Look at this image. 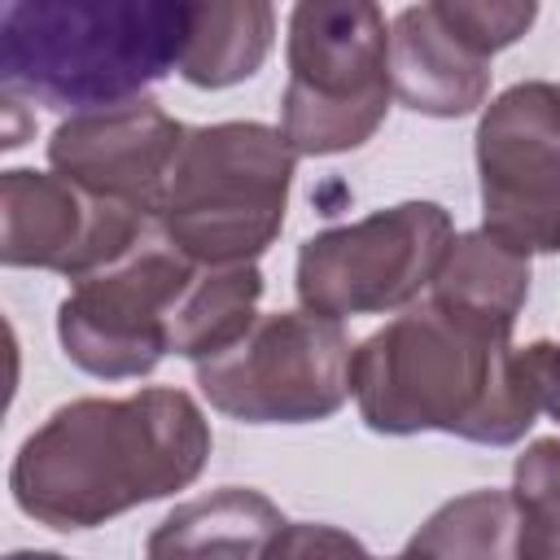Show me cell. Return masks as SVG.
<instances>
[{
	"label": "cell",
	"mask_w": 560,
	"mask_h": 560,
	"mask_svg": "<svg viewBox=\"0 0 560 560\" xmlns=\"http://www.w3.org/2000/svg\"><path fill=\"white\" fill-rule=\"evenodd\" d=\"M192 4L13 0L0 9V83L48 109H109L179 70Z\"/></svg>",
	"instance_id": "obj_3"
},
{
	"label": "cell",
	"mask_w": 560,
	"mask_h": 560,
	"mask_svg": "<svg viewBox=\"0 0 560 560\" xmlns=\"http://www.w3.org/2000/svg\"><path fill=\"white\" fill-rule=\"evenodd\" d=\"M158 223L92 197L57 171L13 166L0 175V262L88 280L136 254Z\"/></svg>",
	"instance_id": "obj_10"
},
{
	"label": "cell",
	"mask_w": 560,
	"mask_h": 560,
	"mask_svg": "<svg viewBox=\"0 0 560 560\" xmlns=\"http://www.w3.org/2000/svg\"><path fill=\"white\" fill-rule=\"evenodd\" d=\"M4 560H70V556H57V551H9Z\"/></svg>",
	"instance_id": "obj_20"
},
{
	"label": "cell",
	"mask_w": 560,
	"mask_h": 560,
	"mask_svg": "<svg viewBox=\"0 0 560 560\" xmlns=\"http://www.w3.org/2000/svg\"><path fill=\"white\" fill-rule=\"evenodd\" d=\"M376 560V556H372ZM389 560H433V556H424V551H416V547H402L398 556H389Z\"/></svg>",
	"instance_id": "obj_21"
},
{
	"label": "cell",
	"mask_w": 560,
	"mask_h": 560,
	"mask_svg": "<svg viewBox=\"0 0 560 560\" xmlns=\"http://www.w3.org/2000/svg\"><path fill=\"white\" fill-rule=\"evenodd\" d=\"M293 166L298 153L280 127H188L153 219L158 236L201 267L254 262L284 228Z\"/></svg>",
	"instance_id": "obj_4"
},
{
	"label": "cell",
	"mask_w": 560,
	"mask_h": 560,
	"mask_svg": "<svg viewBox=\"0 0 560 560\" xmlns=\"http://www.w3.org/2000/svg\"><path fill=\"white\" fill-rule=\"evenodd\" d=\"M350 359L354 346L337 319L276 311L258 315L232 350L197 363V385L241 424H315L346 407Z\"/></svg>",
	"instance_id": "obj_7"
},
{
	"label": "cell",
	"mask_w": 560,
	"mask_h": 560,
	"mask_svg": "<svg viewBox=\"0 0 560 560\" xmlns=\"http://www.w3.org/2000/svg\"><path fill=\"white\" fill-rule=\"evenodd\" d=\"M184 136L188 127L175 122L158 101L136 96L57 122L48 136V166L101 201L158 219Z\"/></svg>",
	"instance_id": "obj_11"
},
{
	"label": "cell",
	"mask_w": 560,
	"mask_h": 560,
	"mask_svg": "<svg viewBox=\"0 0 560 560\" xmlns=\"http://www.w3.org/2000/svg\"><path fill=\"white\" fill-rule=\"evenodd\" d=\"M262 560H372V556L354 534H346L337 525L284 521Z\"/></svg>",
	"instance_id": "obj_19"
},
{
	"label": "cell",
	"mask_w": 560,
	"mask_h": 560,
	"mask_svg": "<svg viewBox=\"0 0 560 560\" xmlns=\"http://www.w3.org/2000/svg\"><path fill=\"white\" fill-rule=\"evenodd\" d=\"M262 298V271L258 262L236 267H192L175 311H171V354L206 363L223 350H232L258 319Z\"/></svg>",
	"instance_id": "obj_14"
},
{
	"label": "cell",
	"mask_w": 560,
	"mask_h": 560,
	"mask_svg": "<svg viewBox=\"0 0 560 560\" xmlns=\"http://www.w3.org/2000/svg\"><path fill=\"white\" fill-rule=\"evenodd\" d=\"M350 394L372 433L512 446L560 398V341L512 346V328L424 298L354 346Z\"/></svg>",
	"instance_id": "obj_1"
},
{
	"label": "cell",
	"mask_w": 560,
	"mask_h": 560,
	"mask_svg": "<svg viewBox=\"0 0 560 560\" xmlns=\"http://www.w3.org/2000/svg\"><path fill=\"white\" fill-rule=\"evenodd\" d=\"M276 9L262 0H232V4H192L188 44L179 57V74L192 88H232L258 74L271 52Z\"/></svg>",
	"instance_id": "obj_15"
},
{
	"label": "cell",
	"mask_w": 560,
	"mask_h": 560,
	"mask_svg": "<svg viewBox=\"0 0 560 560\" xmlns=\"http://www.w3.org/2000/svg\"><path fill=\"white\" fill-rule=\"evenodd\" d=\"M192 267L153 232L122 262L70 284L57 306V337L70 363L101 381L149 376L171 354V311Z\"/></svg>",
	"instance_id": "obj_8"
},
{
	"label": "cell",
	"mask_w": 560,
	"mask_h": 560,
	"mask_svg": "<svg viewBox=\"0 0 560 560\" xmlns=\"http://www.w3.org/2000/svg\"><path fill=\"white\" fill-rule=\"evenodd\" d=\"M210 442V420L192 394L171 385L127 398H74L18 446L9 490L48 529H96L192 486Z\"/></svg>",
	"instance_id": "obj_2"
},
{
	"label": "cell",
	"mask_w": 560,
	"mask_h": 560,
	"mask_svg": "<svg viewBox=\"0 0 560 560\" xmlns=\"http://www.w3.org/2000/svg\"><path fill=\"white\" fill-rule=\"evenodd\" d=\"M394 96L429 118H464L490 96V57L468 44L446 4H407L389 22Z\"/></svg>",
	"instance_id": "obj_12"
},
{
	"label": "cell",
	"mask_w": 560,
	"mask_h": 560,
	"mask_svg": "<svg viewBox=\"0 0 560 560\" xmlns=\"http://www.w3.org/2000/svg\"><path fill=\"white\" fill-rule=\"evenodd\" d=\"M280 508L245 486L210 490L192 503H179L153 534L149 560H262L280 534Z\"/></svg>",
	"instance_id": "obj_13"
},
{
	"label": "cell",
	"mask_w": 560,
	"mask_h": 560,
	"mask_svg": "<svg viewBox=\"0 0 560 560\" xmlns=\"http://www.w3.org/2000/svg\"><path fill=\"white\" fill-rule=\"evenodd\" d=\"M429 298L494 319L503 328H516V315L525 311L529 298V254L503 245L486 228L464 232L451 241Z\"/></svg>",
	"instance_id": "obj_16"
},
{
	"label": "cell",
	"mask_w": 560,
	"mask_h": 560,
	"mask_svg": "<svg viewBox=\"0 0 560 560\" xmlns=\"http://www.w3.org/2000/svg\"><path fill=\"white\" fill-rule=\"evenodd\" d=\"M394 96L389 26L368 0H302L289 13V83L280 136L298 158L359 149Z\"/></svg>",
	"instance_id": "obj_5"
},
{
	"label": "cell",
	"mask_w": 560,
	"mask_h": 560,
	"mask_svg": "<svg viewBox=\"0 0 560 560\" xmlns=\"http://www.w3.org/2000/svg\"><path fill=\"white\" fill-rule=\"evenodd\" d=\"M481 228L521 254H560V88L525 79L477 122Z\"/></svg>",
	"instance_id": "obj_9"
},
{
	"label": "cell",
	"mask_w": 560,
	"mask_h": 560,
	"mask_svg": "<svg viewBox=\"0 0 560 560\" xmlns=\"http://www.w3.org/2000/svg\"><path fill=\"white\" fill-rule=\"evenodd\" d=\"M455 241L438 201H402L368 219L324 228L298 249V302L324 319L385 315L433 289Z\"/></svg>",
	"instance_id": "obj_6"
},
{
	"label": "cell",
	"mask_w": 560,
	"mask_h": 560,
	"mask_svg": "<svg viewBox=\"0 0 560 560\" xmlns=\"http://www.w3.org/2000/svg\"><path fill=\"white\" fill-rule=\"evenodd\" d=\"M512 499L521 508V556L560 560V438H538L516 455Z\"/></svg>",
	"instance_id": "obj_18"
},
{
	"label": "cell",
	"mask_w": 560,
	"mask_h": 560,
	"mask_svg": "<svg viewBox=\"0 0 560 560\" xmlns=\"http://www.w3.org/2000/svg\"><path fill=\"white\" fill-rule=\"evenodd\" d=\"M547 416H551V420H560V398L551 402V411H547Z\"/></svg>",
	"instance_id": "obj_22"
},
{
	"label": "cell",
	"mask_w": 560,
	"mask_h": 560,
	"mask_svg": "<svg viewBox=\"0 0 560 560\" xmlns=\"http://www.w3.org/2000/svg\"><path fill=\"white\" fill-rule=\"evenodd\" d=\"M407 547L433 560H525L521 556V508L512 490H468L442 503L411 534Z\"/></svg>",
	"instance_id": "obj_17"
}]
</instances>
